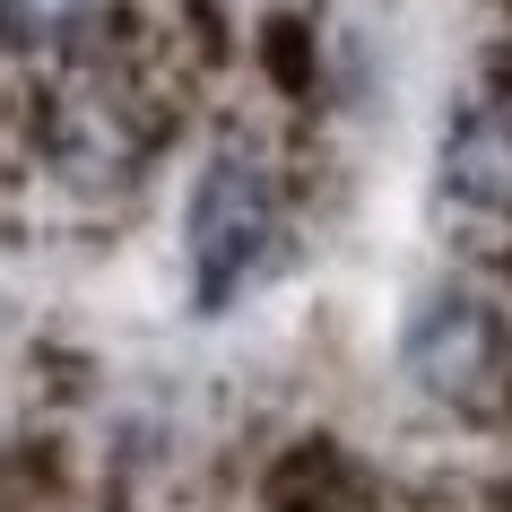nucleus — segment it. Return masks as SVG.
Masks as SVG:
<instances>
[{
  "label": "nucleus",
  "instance_id": "f257e3e1",
  "mask_svg": "<svg viewBox=\"0 0 512 512\" xmlns=\"http://www.w3.org/2000/svg\"><path fill=\"white\" fill-rule=\"evenodd\" d=\"M270 235H278V191L252 157H209V174L191 183V217H183V243H191V296L200 313L235 296L243 278L270 261Z\"/></svg>",
  "mask_w": 512,
  "mask_h": 512
},
{
  "label": "nucleus",
  "instance_id": "f03ea898",
  "mask_svg": "<svg viewBox=\"0 0 512 512\" xmlns=\"http://www.w3.org/2000/svg\"><path fill=\"white\" fill-rule=\"evenodd\" d=\"M400 356H408V374L426 382L434 400L469 408V400H486V391L504 382V322H495V304H486V296L443 287V296L417 304Z\"/></svg>",
  "mask_w": 512,
  "mask_h": 512
},
{
  "label": "nucleus",
  "instance_id": "7ed1b4c3",
  "mask_svg": "<svg viewBox=\"0 0 512 512\" xmlns=\"http://www.w3.org/2000/svg\"><path fill=\"white\" fill-rule=\"evenodd\" d=\"M443 191L460 209H512V113L478 105L443 139Z\"/></svg>",
  "mask_w": 512,
  "mask_h": 512
},
{
  "label": "nucleus",
  "instance_id": "20e7f679",
  "mask_svg": "<svg viewBox=\"0 0 512 512\" xmlns=\"http://www.w3.org/2000/svg\"><path fill=\"white\" fill-rule=\"evenodd\" d=\"M87 9L96 0H0V44L9 53H53L87 27Z\"/></svg>",
  "mask_w": 512,
  "mask_h": 512
}]
</instances>
